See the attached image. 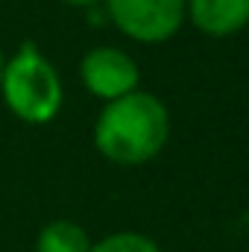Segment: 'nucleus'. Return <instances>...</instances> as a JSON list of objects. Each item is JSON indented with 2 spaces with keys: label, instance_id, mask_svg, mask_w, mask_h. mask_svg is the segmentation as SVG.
<instances>
[{
  "label": "nucleus",
  "instance_id": "f257e3e1",
  "mask_svg": "<svg viewBox=\"0 0 249 252\" xmlns=\"http://www.w3.org/2000/svg\"><path fill=\"white\" fill-rule=\"evenodd\" d=\"M170 138L167 106L150 91H132L121 100L106 103L94 124L97 150L124 167L153 161Z\"/></svg>",
  "mask_w": 249,
  "mask_h": 252
},
{
  "label": "nucleus",
  "instance_id": "f03ea898",
  "mask_svg": "<svg viewBox=\"0 0 249 252\" xmlns=\"http://www.w3.org/2000/svg\"><path fill=\"white\" fill-rule=\"evenodd\" d=\"M0 91L9 112L30 126L50 124L64 103L59 70L32 41H24L18 53L6 59Z\"/></svg>",
  "mask_w": 249,
  "mask_h": 252
},
{
  "label": "nucleus",
  "instance_id": "7ed1b4c3",
  "mask_svg": "<svg viewBox=\"0 0 249 252\" xmlns=\"http://www.w3.org/2000/svg\"><path fill=\"white\" fill-rule=\"evenodd\" d=\"M103 6L126 38L141 44L173 38L187 18V0H103Z\"/></svg>",
  "mask_w": 249,
  "mask_h": 252
},
{
  "label": "nucleus",
  "instance_id": "20e7f679",
  "mask_svg": "<svg viewBox=\"0 0 249 252\" xmlns=\"http://www.w3.org/2000/svg\"><path fill=\"white\" fill-rule=\"evenodd\" d=\"M79 76H82V85L106 103L121 100L126 94L138 91V85H141L138 62L126 50H118V47L88 50L79 62Z\"/></svg>",
  "mask_w": 249,
  "mask_h": 252
},
{
  "label": "nucleus",
  "instance_id": "39448f33",
  "mask_svg": "<svg viewBox=\"0 0 249 252\" xmlns=\"http://www.w3.org/2000/svg\"><path fill=\"white\" fill-rule=\"evenodd\" d=\"M187 18L199 32L226 38L249 27V0H187Z\"/></svg>",
  "mask_w": 249,
  "mask_h": 252
},
{
  "label": "nucleus",
  "instance_id": "423d86ee",
  "mask_svg": "<svg viewBox=\"0 0 249 252\" xmlns=\"http://www.w3.org/2000/svg\"><path fill=\"white\" fill-rule=\"evenodd\" d=\"M35 252H91V238L73 220H53L38 232Z\"/></svg>",
  "mask_w": 249,
  "mask_h": 252
},
{
  "label": "nucleus",
  "instance_id": "0eeeda50",
  "mask_svg": "<svg viewBox=\"0 0 249 252\" xmlns=\"http://www.w3.org/2000/svg\"><path fill=\"white\" fill-rule=\"evenodd\" d=\"M91 252H161V250H158V244L150 235L115 232V235H106L103 241L91 244Z\"/></svg>",
  "mask_w": 249,
  "mask_h": 252
},
{
  "label": "nucleus",
  "instance_id": "6e6552de",
  "mask_svg": "<svg viewBox=\"0 0 249 252\" xmlns=\"http://www.w3.org/2000/svg\"><path fill=\"white\" fill-rule=\"evenodd\" d=\"M64 6H73V9H94V6H100L103 0H62Z\"/></svg>",
  "mask_w": 249,
  "mask_h": 252
},
{
  "label": "nucleus",
  "instance_id": "1a4fd4ad",
  "mask_svg": "<svg viewBox=\"0 0 249 252\" xmlns=\"http://www.w3.org/2000/svg\"><path fill=\"white\" fill-rule=\"evenodd\" d=\"M3 67H6V56H3V50H0V82H3Z\"/></svg>",
  "mask_w": 249,
  "mask_h": 252
}]
</instances>
